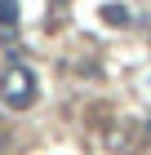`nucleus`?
Returning <instances> with one entry per match:
<instances>
[{
	"label": "nucleus",
	"mask_w": 151,
	"mask_h": 155,
	"mask_svg": "<svg viewBox=\"0 0 151 155\" xmlns=\"http://www.w3.org/2000/svg\"><path fill=\"white\" fill-rule=\"evenodd\" d=\"M102 22L107 27H129V9L125 5H102Z\"/></svg>",
	"instance_id": "nucleus-2"
},
{
	"label": "nucleus",
	"mask_w": 151,
	"mask_h": 155,
	"mask_svg": "<svg viewBox=\"0 0 151 155\" xmlns=\"http://www.w3.org/2000/svg\"><path fill=\"white\" fill-rule=\"evenodd\" d=\"M53 5H67V0H53Z\"/></svg>",
	"instance_id": "nucleus-5"
},
{
	"label": "nucleus",
	"mask_w": 151,
	"mask_h": 155,
	"mask_svg": "<svg viewBox=\"0 0 151 155\" xmlns=\"http://www.w3.org/2000/svg\"><path fill=\"white\" fill-rule=\"evenodd\" d=\"M18 27V0H0V31Z\"/></svg>",
	"instance_id": "nucleus-3"
},
{
	"label": "nucleus",
	"mask_w": 151,
	"mask_h": 155,
	"mask_svg": "<svg viewBox=\"0 0 151 155\" xmlns=\"http://www.w3.org/2000/svg\"><path fill=\"white\" fill-rule=\"evenodd\" d=\"M0 97H5L13 111H27L36 102V71L22 67V62H9V71L0 80Z\"/></svg>",
	"instance_id": "nucleus-1"
},
{
	"label": "nucleus",
	"mask_w": 151,
	"mask_h": 155,
	"mask_svg": "<svg viewBox=\"0 0 151 155\" xmlns=\"http://www.w3.org/2000/svg\"><path fill=\"white\" fill-rule=\"evenodd\" d=\"M147 137H151V120H147Z\"/></svg>",
	"instance_id": "nucleus-4"
}]
</instances>
